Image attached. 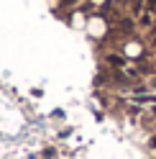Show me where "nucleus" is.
I'll list each match as a JSON object with an SVG mask.
<instances>
[{
    "mask_svg": "<svg viewBox=\"0 0 156 159\" xmlns=\"http://www.w3.org/2000/svg\"><path fill=\"white\" fill-rule=\"evenodd\" d=\"M151 146H156V139H154V141H151Z\"/></svg>",
    "mask_w": 156,
    "mask_h": 159,
    "instance_id": "f257e3e1",
    "label": "nucleus"
}]
</instances>
